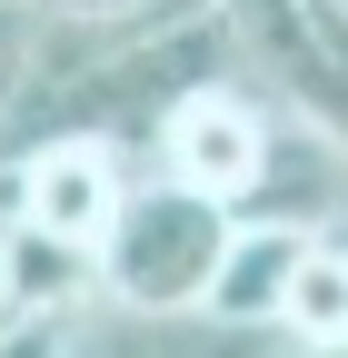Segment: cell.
Wrapping results in <instances>:
<instances>
[{
	"label": "cell",
	"instance_id": "obj_1",
	"mask_svg": "<svg viewBox=\"0 0 348 358\" xmlns=\"http://www.w3.org/2000/svg\"><path fill=\"white\" fill-rule=\"evenodd\" d=\"M229 229H239L229 199H209L169 169H140L100 239V299L110 308H199L229 259Z\"/></svg>",
	"mask_w": 348,
	"mask_h": 358
},
{
	"label": "cell",
	"instance_id": "obj_2",
	"mask_svg": "<svg viewBox=\"0 0 348 358\" xmlns=\"http://www.w3.org/2000/svg\"><path fill=\"white\" fill-rule=\"evenodd\" d=\"M279 100H259L249 80H199L180 110H169V129H159V150H150V169H169V179H189V189H209V199H249L259 189V169H269V150H279Z\"/></svg>",
	"mask_w": 348,
	"mask_h": 358
},
{
	"label": "cell",
	"instance_id": "obj_3",
	"mask_svg": "<svg viewBox=\"0 0 348 358\" xmlns=\"http://www.w3.org/2000/svg\"><path fill=\"white\" fill-rule=\"evenodd\" d=\"M129 179H140V159L110 150V140H40V150L10 159V219L100 249L110 219H119V199H129Z\"/></svg>",
	"mask_w": 348,
	"mask_h": 358
},
{
	"label": "cell",
	"instance_id": "obj_4",
	"mask_svg": "<svg viewBox=\"0 0 348 358\" xmlns=\"http://www.w3.org/2000/svg\"><path fill=\"white\" fill-rule=\"evenodd\" d=\"M70 358H289L279 329H229L209 308H80Z\"/></svg>",
	"mask_w": 348,
	"mask_h": 358
},
{
	"label": "cell",
	"instance_id": "obj_5",
	"mask_svg": "<svg viewBox=\"0 0 348 358\" xmlns=\"http://www.w3.org/2000/svg\"><path fill=\"white\" fill-rule=\"evenodd\" d=\"M319 229H289V219H239L229 229V259H219V279H209V319H229V329H279L289 319V289H298V268H309Z\"/></svg>",
	"mask_w": 348,
	"mask_h": 358
},
{
	"label": "cell",
	"instance_id": "obj_6",
	"mask_svg": "<svg viewBox=\"0 0 348 358\" xmlns=\"http://www.w3.org/2000/svg\"><path fill=\"white\" fill-rule=\"evenodd\" d=\"M0 279H10L20 319H80V308H100V249L50 239L30 219H0Z\"/></svg>",
	"mask_w": 348,
	"mask_h": 358
},
{
	"label": "cell",
	"instance_id": "obj_7",
	"mask_svg": "<svg viewBox=\"0 0 348 358\" xmlns=\"http://www.w3.org/2000/svg\"><path fill=\"white\" fill-rule=\"evenodd\" d=\"M279 338H289V348H338V338H348V239H319V249H309Z\"/></svg>",
	"mask_w": 348,
	"mask_h": 358
},
{
	"label": "cell",
	"instance_id": "obj_8",
	"mask_svg": "<svg viewBox=\"0 0 348 358\" xmlns=\"http://www.w3.org/2000/svg\"><path fill=\"white\" fill-rule=\"evenodd\" d=\"M0 358H70V319H20V329H0Z\"/></svg>",
	"mask_w": 348,
	"mask_h": 358
},
{
	"label": "cell",
	"instance_id": "obj_9",
	"mask_svg": "<svg viewBox=\"0 0 348 358\" xmlns=\"http://www.w3.org/2000/svg\"><path fill=\"white\" fill-rule=\"evenodd\" d=\"M30 30H40V0H0V90L20 80V50H30Z\"/></svg>",
	"mask_w": 348,
	"mask_h": 358
},
{
	"label": "cell",
	"instance_id": "obj_10",
	"mask_svg": "<svg viewBox=\"0 0 348 358\" xmlns=\"http://www.w3.org/2000/svg\"><path fill=\"white\" fill-rule=\"evenodd\" d=\"M40 10H60V20H150L169 0H40Z\"/></svg>",
	"mask_w": 348,
	"mask_h": 358
},
{
	"label": "cell",
	"instance_id": "obj_11",
	"mask_svg": "<svg viewBox=\"0 0 348 358\" xmlns=\"http://www.w3.org/2000/svg\"><path fill=\"white\" fill-rule=\"evenodd\" d=\"M0 219H10V150H0Z\"/></svg>",
	"mask_w": 348,
	"mask_h": 358
},
{
	"label": "cell",
	"instance_id": "obj_12",
	"mask_svg": "<svg viewBox=\"0 0 348 358\" xmlns=\"http://www.w3.org/2000/svg\"><path fill=\"white\" fill-rule=\"evenodd\" d=\"M0 329H20V308H10V279H0Z\"/></svg>",
	"mask_w": 348,
	"mask_h": 358
},
{
	"label": "cell",
	"instance_id": "obj_13",
	"mask_svg": "<svg viewBox=\"0 0 348 358\" xmlns=\"http://www.w3.org/2000/svg\"><path fill=\"white\" fill-rule=\"evenodd\" d=\"M289 358H348V338H338V348H289Z\"/></svg>",
	"mask_w": 348,
	"mask_h": 358
},
{
	"label": "cell",
	"instance_id": "obj_14",
	"mask_svg": "<svg viewBox=\"0 0 348 358\" xmlns=\"http://www.w3.org/2000/svg\"><path fill=\"white\" fill-rule=\"evenodd\" d=\"M328 10H348V0H328Z\"/></svg>",
	"mask_w": 348,
	"mask_h": 358
}]
</instances>
